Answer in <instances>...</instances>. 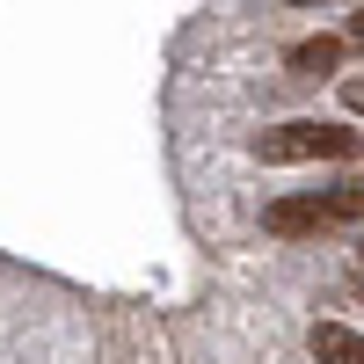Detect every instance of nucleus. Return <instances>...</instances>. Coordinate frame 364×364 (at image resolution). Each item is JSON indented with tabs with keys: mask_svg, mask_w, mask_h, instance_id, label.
I'll return each instance as SVG.
<instances>
[{
	"mask_svg": "<svg viewBox=\"0 0 364 364\" xmlns=\"http://www.w3.org/2000/svg\"><path fill=\"white\" fill-rule=\"evenodd\" d=\"M357 154H364V132L321 124V117H291V124L255 132V161H269V168H291V161H357Z\"/></svg>",
	"mask_w": 364,
	"mask_h": 364,
	"instance_id": "nucleus-1",
	"label": "nucleus"
},
{
	"mask_svg": "<svg viewBox=\"0 0 364 364\" xmlns=\"http://www.w3.org/2000/svg\"><path fill=\"white\" fill-rule=\"evenodd\" d=\"M262 226L277 233V240H321V233L336 226V219L321 211V197H277V204L262 211Z\"/></svg>",
	"mask_w": 364,
	"mask_h": 364,
	"instance_id": "nucleus-2",
	"label": "nucleus"
},
{
	"mask_svg": "<svg viewBox=\"0 0 364 364\" xmlns=\"http://www.w3.org/2000/svg\"><path fill=\"white\" fill-rule=\"evenodd\" d=\"M314 357L321 364H364V336L343 321H314Z\"/></svg>",
	"mask_w": 364,
	"mask_h": 364,
	"instance_id": "nucleus-3",
	"label": "nucleus"
},
{
	"mask_svg": "<svg viewBox=\"0 0 364 364\" xmlns=\"http://www.w3.org/2000/svg\"><path fill=\"white\" fill-rule=\"evenodd\" d=\"M284 66H291V73H336V66H343V37H306V44H291Z\"/></svg>",
	"mask_w": 364,
	"mask_h": 364,
	"instance_id": "nucleus-4",
	"label": "nucleus"
},
{
	"mask_svg": "<svg viewBox=\"0 0 364 364\" xmlns=\"http://www.w3.org/2000/svg\"><path fill=\"white\" fill-rule=\"evenodd\" d=\"M321 197V211H328V219H364V175H343V182H328V190H314Z\"/></svg>",
	"mask_w": 364,
	"mask_h": 364,
	"instance_id": "nucleus-5",
	"label": "nucleus"
},
{
	"mask_svg": "<svg viewBox=\"0 0 364 364\" xmlns=\"http://www.w3.org/2000/svg\"><path fill=\"white\" fill-rule=\"evenodd\" d=\"M343 109H350V117H364V80H343Z\"/></svg>",
	"mask_w": 364,
	"mask_h": 364,
	"instance_id": "nucleus-6",
	"label": "nucleus"
},
{
	"mask_svg": "<svg viewBox=\"0 0 364 364\" xmlns=\"http://www.w3.org/2000/svg\"><path fill=\"white\" fill-rule=\"evenodd\" d=\"M350 291H357V306H364V262H357V277H350Z\"/></svg>",
	"mask_w": 364,
	"mask_h": 364,
	"instance_id": "nucleus-7",
	"label": "nucleus"
},
{
	"mask_svg": "<svg viewBox=\"0 0 364 364\" xmlns=\"http://www.w3.org/2000/svg\"><path fill=\"white\" fill-rule=\"evenodd\" d=\"M350 37H364V8H357V15H350Z\"/></svg>",
	"mask_w": 364,
	"mask_h": 364,
	"instance_id": "nucleus-8",
	"label": "nucleus"
}]
</instances>
